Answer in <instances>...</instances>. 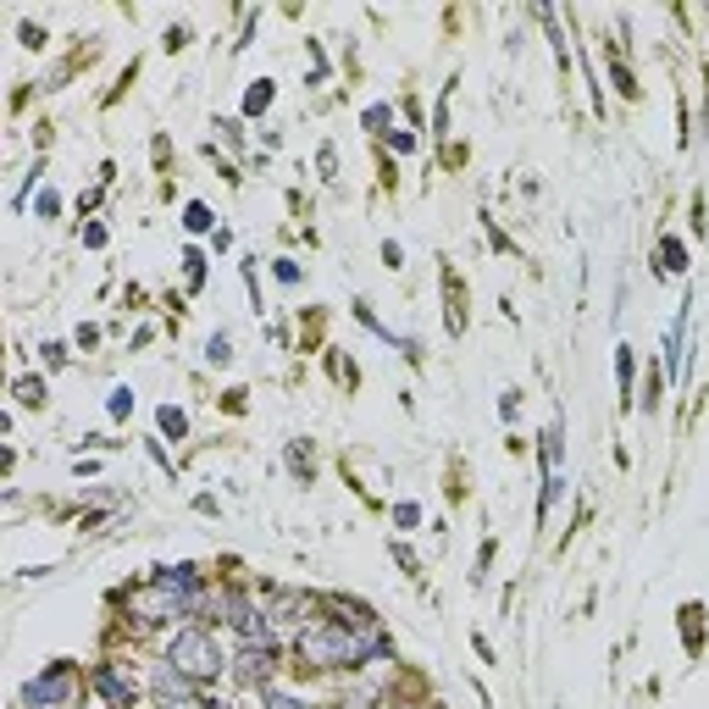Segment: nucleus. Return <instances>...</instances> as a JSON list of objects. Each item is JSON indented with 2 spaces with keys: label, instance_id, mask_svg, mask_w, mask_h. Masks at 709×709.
Here are the masks:
<instances>
[{
  "label": "nucleus",
  "instance_id": "aec40b11",
  "mask_svg": "<svg viewBox=\"0 0 709 709\" xmlns=\"http://www.w3.org/2000/svg\"><path fill=\"white\" fill-rule=\"evenodd\" d=\"M18 34H23V40H29V51H40V45H45V34H40V29H34V23H23V29H18Z\"/></svg>",
  "mask_w": 709,
  "mask_h": 709
},
{
  "label": "nucleus",
  "instance_id": "9b49d317",
  "mask_svg": "<svg viewBox=\"0 0 709 709\" xmlns=\"http://www.w3.org/2000/svg\"><path fill=\"white\" fill-rule=\"evenodd\" d=\"M261 709H310V703H305V698H294V692H272V687H266Z\"/></svg>",
  "mask_w": 709,
  "mask_h": 709
},
{
  "label": "nucleus",
  "instance_id": "f257e3e1",
  "mask_svg": "<svg viewBox=\"0 0 709 709\" xmlns=\"http://www.w3.org/2000/svg\"><path fill=\"white\" fill-rule=\"evenodd\" d=\"M167 665H178L189 681H216V676H222V643H216L205 626H183V632L167 643Z\"/></svg>",
  "mask_w": 709,
  "mask_h": 709
},
{
  "label": "nucleus",
  "instance_id": "ddd939ff",
  "mask_svg": "<svg viewBox=\"0 0 709 709\" xmlns=\"http://www.w3.org/2000/svg\"><path fill=\"white\" fill-rule=\"evenodd\" d=\"M183 227H189V233H205V227H211V211H205V205L194 200V205L183 211Z\"/></svg>",
  "mask_w": 709,
  "mask_h": 709
},
{
  "label": "nucleus",
  "instance_id": "4be33fe9",
  "mask_svg": "<svg viewBox=\"0 0 709 709\" xmlns=\"http://www.w3.org/2000/svg\"><path fill=\"white\" fill-rule=\"evenodd\" d=\"M189 709H216V703H189Z\"/></svg>",
  "mask_w": 709,
  "mask_h": 709
},
{
  "label": "nucleus",
  "instance_id": "f03ea898",
  "mask_svg": "<svg viewBox=\"0 0 709 709\" xmlns=\"http://www.w3.org/2000/svg\"><path fill=\"white\" fill-rule=\"evenodd\" d=\"M78 698V670L67 665V659H56L45 676H34L29 687H23V703L29 709H67Z\"/></svg>",
  "mask_w": 709,
  "mask_h": 709
},
{
  "label": "nucleus",
  "instance_id": "7ed1b4c3",
  "mask_svg": "<svg viewBox=\"0 0 709 709\" xmlns=\"http://www.w3.org/2000/svg\"><path fill=\"white\" fill-rule=\"evenodd\" d=\"M194 687H200V681H189L178 665H156V670H150V698H156V709H189V703H194Z\"/></svg>",
  "mask_w": 709,
  "mask_h": 709
},
{
  "label": "nucleus",
  "instance_id": "6ab92c4d",
  "mask_svg": "<svg viewBox=\"0 0 709 709\" xmlns=\"http://www.w3.org/2000/svg\"><path fill=\"white\" fill-rule=\"evenodd\" d=\"M62 361H67V349H62V343H45V367H51V372H56V367H62Z\"/></svg>",
  "mask_w": 709,
  "mask_h": 709
},
{
  "label": "nucleus",
  "instance_id": "423d86ee",
  "mask_svg": "<svg viewBox=\"0 0 709 709\" xmlns=\"http://www.w3.org/2000/svg\"><path fill=\"white\" fill-rule=\"evenodd\" d=\"M95 687H100V692H106L117 709H134V698H139V692H134V681H123L112 665H100V670H95Z\"/></svg>",
  "mask_w": 709,
  "mask_h": 709
},
{
  "label": "nucleus",
  "instance_id": "39448f33",
  "mask_svg": "<svg viewBox=\"0 0 709 709\" xmlns=\"http://www.w3.org/2000/svg\"><path fill=\"white\" fill-rule=\"evenodd\" d=\"M310 615H316V599H305V593H277L272 599V621H283V626H310Z\"/></svg>",
  "mask_w": 709,
  "mask_h": 709
},
{
  "label": "nucleus",
  "instance_id": "a211bd4d",
  "mask_svg": "<svg viewBox=\"0 0 709 709\" xmlns=\"http://www.w3.org/2000/svg\"><path fill=\"white\" fill-rule=\"evenodd\" d=\"M394 521H400V527H416V521H422V510H416V505H400V510H394Z\"/></svg>",
  "mask_w": 709,
  "mask_h": 709
},
{
  "label": "nucleus",
  "instance_id": "4468645a",
  "mask_svg": "<svg viewBox=\"0 0 709 709\" xmlns=\"http://www.w3.org/2000/svg\"><path fill=\"white\" fill-rule=\"evenodd\" d=\"M128 411H134V389H117V394H112V416L123 422Z\"/></svg>",
  "mask_w": 709,
  "mask_h": 709
},
{
  "label": "nucleus",
  "instance_id": "f8f14e48",
  "mask_svg": "<svg viewBox=\"0 0 709 709\" xmlns=\"http://www.w3.org/2000/svg\"><path fill=\"white\" fill-rule=\"evenodd\" d=\"M205 354H211L216 367H227V361H233V338H227V332H216V338L205 343Z\"/></svg>",
  "mask_w": 709,
  "mask_h": 709
},
{
  "label": "nucleus",
  "instance_id": "412c9836",
  "mask_svg": "<svg viewBox=\"0 0 709 709\" xmlns=\"http://www.w3.org/2000/svg\"><path fill=\"white\" fill-rule=\"evenodd\" d=\"M367 128H389V106H372L367 112Z\"/></svg>",
  "mask_w": 709,
  "mask_h": 709
},
{
  "label": "nucleus",
  "instance_id": "1a4fd4ad",
  "mask_svg": "<svg viewBox=\"0 0 709 709\" xmlns=\"http://www.w3.org/2000/svg\"><path fill=\"white\" fill-rule=\"evenodd\" d=\"M161 433H167V438H183V433H189V416H183L178 405H161Z\"/></svg>",
  "mask_w": 709,
  "mask_h": 709
},
{
  "label": "nucleus",
  "instance_id": "dca6fc26",
  "mask_svg": "<svg viewBox=\"0 0 709 709\" xmlns=\"http://www.w3.org/2000/svg\"><path fill=\"white\" fill-rule=\"evenodd\" d=\"M56 211H62V194L45 189V194H40V216H56Z\"/></svg>",
  "mask_w": 709,
  "mask_h": 709
},
{
  "label": "nucleus",
  "instance_id": "9d476101",
  "mask_svg": "<svg viewBox=\"0 0 709 709\" xmlns=\"http://www.w3.org/2000/svg\"><path fill=\"white\" fill-rule=\"evenodd\" d=\"M18 400L23 405H45V383L40 378H18Z\"/></svg>",
  "mask_w": 709,
  "mask_h": 709
},
{
  "label": "nucleus",
  "instance_id": "0eeeda50",
  "mask_svg": "<svg viewBox=\"0 0 709 709\" xmlns=\"http://www.w3.org/2000/svg\"><path fill=\"white\" fill-rule=\"evenodd\" d=\"M654 272H659V277H681V272H687V250H681L676 239H659V250H654Z\"/></svg>",
  "mask_w": 709,
  "mask_h": 709
},
{
  "label": "nucleus",
  "instance_id": "2eb2a0df",
  "mask_svg": "<svg viewBox=\"0 0 709 709\" xmlns=\"http://www.w3.org/2000/svg\"><path fill=\"white\" fill-rule=\"evenodd\" d=\"M316 167H321V178H332V172H338V156H332V145H321V156H316Z\"/></svg>",
  "mask_w": 709,
  "mask_h": 709
},
{
  "label": "nucleus",
  "instance_id": "6e6552de",
  "mask_svg": "<svg viewBox=\"0 0 709 709\" xmlns=\"http://www.w3.org/2000/svg\"><path fill=\"white\" fill-rule=\"evenodd\" d=\"M272 95H277V84H272V78H255L250 95H244V117H261V112L272 106Z\"/></svg>",
  "mask_w": 709,
  "mask_h": 709
},
{
  "label": "nucleus",
  "instance_id": "20e7f679",
  "mask_svg": "<svg viewBox=\"0 0 709 709\" xmlns=\"http://www.w3.org/2000/svg\"><path fill=\"white\" fill-rule=\"evenodd\" d=\"M233 681H239V687H266V681H272V648L244 643L239 659H233Z\"/></svg>",
  "mask_w": 709,
  "mask_h": 709
},
{
  "label": "nucleus",
  "instance_id": "f3484780",
  "mask_svg": "<svg viewBox=\"0 0 709 709\" xmlns=\"http://www.w3.org/2000/svg\"><path fill=\"white\" fill-rule=\"evenodd\" d=\"M84 244H89V250H100V244H106V227H100V222H89V227H84Z\"/></svg>",
  "mask_w": 709,
  "mask_h": 709
}]
</instances>
